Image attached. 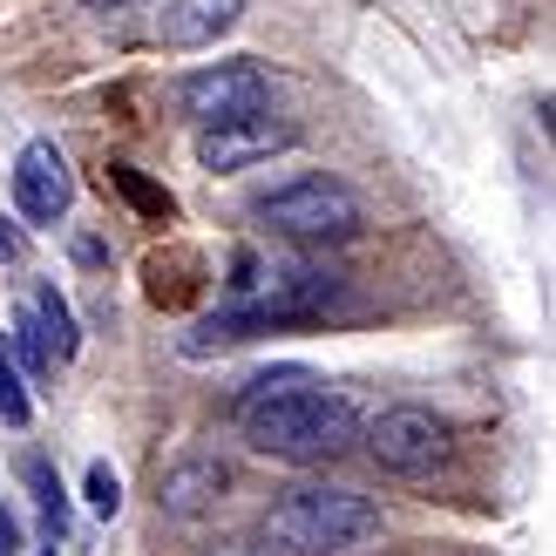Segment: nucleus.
I'll use <instances>...</instances> for the list:
<instances>
[{
  "instance_id": "9d476101",
  "label": "nucleus",
  "mask_w": 556,
  "mask_h": 556,
  "mask_svg": "<svg viewBox=\"0 0 556 556\" xmlns=\"http://www.w3.org/2000/svg\"><path fill=\"white\" fill-rule=\"evenodd\" d=\"M14 332H27L41 353H48V367H62V359H75L81 346V332H75V313H68V299L54 292V286H35L21 305H14Z\"/></svg>"
},
{
  "instance_id": "f3484780",
  "label": "nucleus",
  "mask_w": 556,
  "mask_h": 556,
  "mask_svg": "<svg viewBox=\"0 0 556 556\" xmlns=\"http://www.w3.org/2000/svg\"><path fill=\"white\" fill-rule=\"evenodd\" d=\"M0 258H21V238H14L8 225H0Z\"/></svg>"
},
{
  "instance_id": "7ed1b4c3",
  "label": "nucleus",
  "mask_w": 556,
  "mask_h": 556,
  "mask_svg": "<svg viewBox=\"0 0 556 556\" xmlns=\"http://www.w3.org/2000/svg\"><path fill=\"white\" fill-rule=\"evenodd\" d=\"M252 217L271 225L278 238H299V244H340L367 225V211H359V198L340 177H292V184L265 190L252 204Z\"/></svg>"
},
{
  "instance_id": "6e6552de",
  "label": "nucleus",
  "mask_w": 556,
  "mask_h": 556,
  "mask_svg": "<svg viewBox=\"0 0 556 556\" xmlns=\"http://www.w3.org/2000/svg\"><path fill=\"white\" fill-rule=\"evenodd\" d=\"M225 489H231V468L217 455H184V462H170L156 476V509L190 522V516H204V509L225 503Z\"/></svg>"
},
{
  "instance_id": "f03ea898",
  "label": "nucleus",
  "mask_w": 556,
  "mask_h": 556,
  "mask_svg": "<svg viewBox=\"0 0 556 556\" xmlns=\"http://www.w3.org/2000/svg\"><path fill=\"white\" fill-rule=\"evenodd\" d=\"M374 536H380V509L353 489L299 482L265 509V543L286 549V556H346Z\"/></svg>"
},
{
  "instance_id": "4468645a",
  "label": "nucleus",
  "mask_w": 556,
  "mask_h": 556,
  "mask_svg": "<svg viewBox=\"0 0 556 556\" xmlns=\"http://www.w3.org/2000/svg\"><path fill=\"white\" fill-rule=\"evenodd\" d=\"M81 503H89L96 516H116L123 509V482H116V468H109V462H89V476H81Z\"/></svg>"
},
{
  "instance_id": "f257e3e1",
  "label": "nucleus",
  "mask_w": 556,
  "mask_h": 556,
  "mask_svg": "<svg viewBox=\"0 0 556 556\" xmlns=\"http://www.w3.org/2000/svg\"><path fill=\"white\" fill-rule=\"evenodd\" d=\"M238 434L252 441L265 462L313 468L332 462L359 441V414L346 394H332L319 374L305 367H271L238 394Z\"/></svg>"
},
{
  "instance_id": "1a4fd4ad",
  "label": "nucleus",
  "mask_w": 556,
  "mask_h": 556,
  "mask_svg": "<svg viewBox=\"0 0 556 556\" xmlns=\"http://www.w3.org/2000/svg\"><path fill=\"white\" fill-rule=\"evenodd\" d=\"M238 21H244V0H170L163 21H156V35H163V48L190 54V48H217Z\"/></svg>"
},
{
  "instance_id": "39448f33",
  "label": "nucleus",
  "mask_w": 556,
  "mask_h": 556,
  "mask_svg": "<svg viewBox=\"0 0 556 556\" xmlns=\"http://www.w3.org/2000/svg\"><path fill=\"white\" fill-rule=\"evenodd\" d=\"M367 455L387 476H434L455 462V428L428 407H380L367 421Z\"/></svg>"
},
{
  "instance_id": "dca6fc26",
  "label": "nucleus",
  "mask_w": 556,
  "mask_h": 556,
  "mask_svg": "<svg viewBox=\"0 0 556 556\" xmlns=\"http://www.w3.org/2000/svg\"><path fill=\"white\" fill-rule=\"evenodd\" d=\"M204 556H265V549H258V543H238V536H231V543H211Z\"/></svg>"
},
{
  "instance_id": "ddd939ff",
  "label": "nucleus",
  "mask_w": 556,
  "mask_h": 556,
  "mask_svg": "<svg viewBox=\"0 0 556 556\" xmlns=\"http://www.w3.org/2000/svg\"><path fill=\"white\" fill-rule=\"evenodd\" d=\"M0 421H8V428H27V421H35V401H27V387H21V374H14L8 346H0Z\"/></svg>"
},
{
  "instance_id": "20e7f679",
  "label": "nucleus",
  "mask_w": 556,
  "mask_h": 556,
  "mask_svg": "<svg viewBox=\"0 0 556 556\" xmlns=\"http://www.w3.org/2000/svg\"><path fill=\"white\" fill-rule=\"evenodd\" d=\"M170 102H177V116H190L198 129H217V123L265 116V109H271V81H265V68H252V62H217V68L177 75Z\"/></svg>"
},
{
  "instance_id": "a211bd4d",
  "label": "nucleus",
  "mask_w": 556,
  "mask_h": 556,
  "mask_svg": "<svg viewBox=\"0 0 556 556\" xmlns=\"http://www.w3.org/2000/svg\"><path fill=\"white\" fill-rule=\"evenodd\" d=\"M81 8H102L109 14V8H129V0H81Z\"/></svg>"
},
{
  "instance_id": "9b49d317",
  "label": "nucleus",
  "mask_w": 556,
  "mask_h": 556,
  "mask_svg": "<svg viewBox=\"0 0 556 556\" xmlns=\"http://www.w3.org/2000/svg\"><path fill=\"white\" fill-rule=\"evenodd\" d=\"M109 184H116L123 198H129V211H143L150 225H170V217H177V198H170L163 184H150L136 163H109Z\"/></svg>"
},
{
  "instance_id": "423d86ee",
  "label": "nucleus",
  "mask_w": 556,
  "mask_h": 556,
  "mask_svg": "<svg viewBox=\"0 0 556 556\" xmlns=\"http://www.w3.org/2000/svg\"><path fill=\"white\" fill-rule=\"evenodd\" d=\"M299 143V123H278V116H244V123H217V129H198V163L217 177L231 170H252V163L278 156Z\"/></svg>"
},
{
  "instance_id": "0eeeda50",
  "label": "nucleus",
  "mask_w": 556,
  "mask_h": 556,
  "mask_svg": "<svg viewBox=\"0 0 556 556\" xmlns=\"http://www.w3.org/2000/svg\"><path fill=\"white\" fill-rule=\"evenodd\" d=\"M14 204H21V217H35V225H54V217L75 204L68 156L54 150V143H27L14 156Z\"/></svg>"
},
{
  "instance_id": "f8f14e48",
  "label": "nucleus",
  "mask_w": 556,
  "mask_h": 556,
  "mask_svg": "<svg viewBox=\"0 0 556 556\" xmlns=\"http://www.w3.org/2000/svg\"><path fill=\"white\" fill-rule=\"evenodd\" d=\"M21 476H27V489L41 495V516H48V536H62L68 530V495H62V482H54V468L41 462V455H27L21 462Z\"/></svg>"
},
{
  "instance_id": "2eb2a0df",
  "label": "nucleus",
  "mask_w": 556,
  "mask_h": 556,
  "mask_svg": "<svg viewBox=\"0 0 556 556\" xmlns=\"http://www.w3.org/2000/svg\"><path fill=\"white\" fill-rule=\"evenodd\" d=\"M0 556H21V522H14V509H0Z\"/></svg>"
}]
</instances>
